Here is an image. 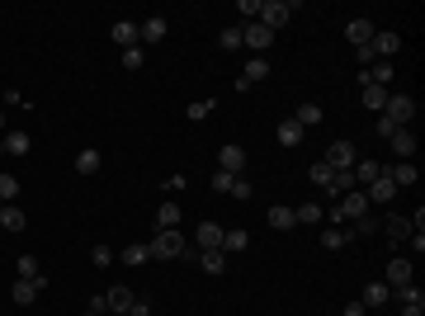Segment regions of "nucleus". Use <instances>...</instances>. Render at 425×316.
<instances>
[{
  "label": "nucleus",
  "instance_id": "obj_25",
  "mask_svg": "<svg viewBox=\"0 0 425 316\" xmlns=\"http://www.w3.org/2000/svg\"><path fill=\"white\" fill-rule=\"evenodd\" d=\"M416 175H421V170H416V165H406V160H401V165H388V180H392L397 189L416 185Z\"/></svg>",
  "mask_w": 425,
  "mask_h": 316
},
{
  "label": "nucleus",
  "instance_id": "obj_7",
  "mask_svg": "<svg viewBox=\"0 0 425 316\" xmlns=\"http://www.w3.org/2000/svg\"><path fill=\"white\" fill-rule=\"evenodd\" d=\"M165 33H170V19H165V15H152V19H142V24H137V43H142V48H152V43L165 38Z\"/></svg>",
  "mask_w": 425,
  "mask_h": 316
},
{
  "label": "nucleus",
  "instance_id": "obj_34",
  "mask_svg": "<svg viewBox=\"0 0 425 316\" xmlns=\"http://www.w3.org/2000/svg\"><path fill=\"white\" fill-rule=\"evenodd\" d=\"M95 170H100V151H95V147H85V151L76 156V175H95Z\"/></svg>",
  "mask_w": 425,
  "mask_h": 316
},
{
  "label": "nucleus",
  "instance_id": "obj_10",
  "mask_svg": "<svg viewBox=\"0 0 425 316\" xmlns=\"http://www.w3.org/2000/svg\"><path fill=\"white\" fill-rule=\"evenodd\" d=\"M194 245L199 250H222V227L217 222H199L194 227Z\"/></svg>",
  "mask_w": 425,
  "mask_h": 316
},
{
  "label": "nucleus",
  "instance_id": "obj_33",
  "mask_svg": "<svg viewBox=\"0 0 425 316\" xmlns=\"http://www.w3.org/2000/svg\"><path fill=\"white\" fill-rule=\"evenodd\" d=\"M383 232H388V236H392V241H406V236H411V222H406V217H397V212H392V217L383 222Z\"/></svg>",
  "mask_w": 425,
  "mask_h": 316
},
{
  "label": "nucleus",
  "instance_id": "obj_13",
  "mask_svg": "<svg viewBox=\"0 0 425 316\" xmlns=\"http://www.w3.org/2000/svg\"><path fill=\"white\" fill-rule=\"evenodd\" d=\"M369 48H373V62H392V53L401 48V38L392 33V28H388V33H373V43H369Z\"/></svg>",
  "mask_w": 425,
  "mask_h": 316
},
{
  "label": "nucleus",
  "instance_id": "obj_42",
  "mask_svg": "<svg viewBox=\"0 0 425 316\" xmlns=\"http://www.w3.org/2000/svg\"><path fill=\"white\" fill-rule=\"evenodd\" d=\"M373 232H378V222H373L369 212H364V217H354V227H350V236H373Z\"/></svg>",
  "mask_w": 425,
  "mask_h": 316
},
{
  "label": "nucleus",
  "instance_id": "obj_23",
  "mask_svg": "<svg viewBox=\"0 0 425 316\" xmlns=\"http://www.w3.org/2000/svg\"><path fill=\"white\" fill-rule=\"evenodd\" d=\"M388 95H392V90H383V85H364V95H359V100H364V109H369V113H383Z\"/></svg>",
  "mask_w": 425,
  "mask_h": 316
},
{
  "label": "nucleus",
  "instance_id": "obj_29",
  "mask_svg": "<svg viewBox=\"0 0 425 316\" xmlns=\"http://www.w3.org/2000/svg\"><path fill=\"white\" fill-rule=\"evenodd\" d=\"M5 156H28V132H5Z\"/></svg>",
  "mask_w": 425,
  "mask_h": 316
},
{
  "label": "nucleus",
  "instance_id": "obj_27",
  "mask_svg": "<svg viewBox=\"0 0 425 316\" xmlns=\"http://www.w3.org/2000/svg\"><path fill=\"white\" fill-rule=\"evenodd\" d=\"M298 142H302V123H298V118H284V123H279V147H298Z\"/></svg>",
  "mask_w": 425,
  "mask_h": 316
},
{
  "label": "nucleus",
  "instance_id": "obj_35",
  "mask_svg": "<svg viewBox=\"0 0 425 316\" xmlns=\"http://www.w3.org/2000/svg\"><path fill=\"white\" fill-rule=\"evenodd\" d=\"M246 245H251V232H241V227L222 232V250H246Z\"/></svg>",
  "mask_w": 425,
  "mask_h": 316
},
{
  "label": "nucleus",
  "instance_id": "obj_51",
  "mask_svg": "<svg viewBox=\"0 0 425 316\" xmlns=\"http://www.w3.org/2000/svg\"><path fill=\"white\" fill-rule=\"evenodd\" d=\"M85 316H105V312H90V307H85Z\"/></svg>",
  "mask_w": 425,
  "mask_h": 316
},
{
  "label": "nucleus",
  "instance_id": "obj_8",
  "mask_svg": "<svg viewBox=\"0 0 425 316\" xmlns=\"http://www.w3.org/2000/svg\"><path fill=\"white\" fill-rule=\"evenodd\" d=\"M217 170H227V175H241V170H246V147L227 142V147L217 151Z\"/></svg>",
  "mask_w": 425,
  "mask_h": 316
},
{
  "label": "nucleus",
  "instance_id": "obj_32",
  "mask_svg": "<svg viewBox=\"0 0 425 316\" xmlns=\"http://www.w3.org/2000/svg\"><path fill=\"white\" fill-rule=\"evenodd\" d=\"M199 264H204L208 274H222V269H227V250H199Z\"/></svg>",
  "mask_w": 425,
  "mask_h": 316
},
{
  "label": "nucleus",
  "instance_id": "obj_17",
  "mask_svg": "<svg viewBox=\"0 0 425 316\" xmlns=\"http://www.w3.org/2000/svg\"><path fill=\"white\" fill-rule=\"evenodd\" d=\"M0 227H5V232H24L28 227L24 208H19V203H0Z\"/></svg>",
  "mask_w": 425,
  "mask_h": 316
},
{
  "label": "nucleus",
  "instance_id": "obj_43",
  "mask_svg": "<svg viewBox=\"0 0 425 316\" xmlns=\"http://www.w3.org/2000/svg\"><path fill=\"white\" fill-rule=\"evenodd\" d=\"M208 113H212V100H194V104H189V123H204Z\"/></svg>",
  "mask_w": 425,
  "mask_h": 316
},
{
  "label": "nucleus",
  "instance_id": "obj_4",
  "mask_svg": "<svg viewBox=\"0 0 425 316\" xmlns=\"http://www.w3.org/2000/svg\"><path fill=\"white\" fill-rule=\"evenodd\" d=\"M383 118H388L392 128H411V118H416V100H411V95H388Z\"/></svg>",
  "mask_w": 425,
  "mask_h": 316
},
{
  "label": "nucleus",
  "instance_id": "obj_6",
  "mask_svg": "<svg viewBox=\"0 0 425 316\" xmlns=\"http://www.w3.org/2000/svg\"><path fill=\"white\" fill-rule=\"evenodd\" d=\"M269 43H274V33H269L265 24H255V19H251V24H241V48H251V53L260 57Z\"/></svg>",
  "mask_w": 425,
  "mask_h": 316
},
{
  "label": "nucleus",
  "instance_id": "obj_30",
  "mask_svg": "<svg viewBox=\"0 0 425 316\" xmlns=\"http://www.w3.org/2000/svg\"><path fill=\"white\" fill-rule=\"evenodd\" d=\"M265 76H269V62H265V57H251V62H246V71H241L246 85H255V80H265Z\"/></svg>",
  "mask_w": 425,
  "mask_h": 316
},
{
  "label": "nucleus",
  "instance_id": "obj_19",
  "mask_svg": "<svg viewBox=\"0 0 425 316\" xmlns=\"http://www.w3.org/2000/svg\"><path fill=\"white\" fill-rule=\"evenodd\" d=\"M105 302H109V312H128L137 297H133V288H123V284H114V288L105 292Z\"/></svg>",
  "mask_w": 425,
  "mask_h": 316
},
{
  "label": "nucleus",
  "instance_id": "obj_3",
  "mask_svg": "<svg viewBox=\"0 0 425 316\" xmlns=\"http://www.w3.org/2000/svg\"><path fill=\"white\" fill-rule=\"evenodd\" d=\"M293 15V0H260V10H255V24H265L269 33L274 28H284Z\"/></svg>",
  "mask_w": 425,
  "mask_h": 316
},
{
  "label": "nucleus",
  "instance_id": "obj_44",
  "mask_svg": "<svg viewBox=\"0 0 425 316\" xmlns=\"http://www.w3.org/2000/svg\"><path fill=\"white\" fill-rule=\"evenodd\" d=\"M15 269H19V279H43V274H38V260H33V255H19V264H15Z\"/></svg>",
  "mask_w": 425,
  "mask_h": 316
},
{
  "label": "nucleus",
  "instance_id": "obj_14",
  "mask_svg": "<svg viewBox=\"0 0 425 316\" xmlns=\"http://www.w3.org/2000/svg\"><path fill=\"white\" fill-rule=\"evenodd\" d=\"M350 175H354V185H359V189H369L378 175H388V165H378V160H354V170H350Z\"/></svg>",
  "mask_w": 425,
  "mask_h": 316
},
{
  "label": "nucleus",
  "instance_id": "obj_48",
  "mask_svg": "<svg viewBox=\"0 0 425 316\" xmlns=\"http://www.w3.org/2000/svg\"><path fill=\"white\" fill-rule=\"evenodd\" d=\"M128 316H152V302H142V297H137L133 307H128Z\"/></svg>",
  "mask_w": 425,
  "mask_h": 316
},
{
  "label": "nucleus",
  "instance_id": "obj_22",
  "mask_svg": "<svg viewBox=\"0 0 425 316\" xmlns=\"http://www.w3.org/2000/svg\"><path fill=\"white\" fill-rule=\"evenodd\" d=\"M114 43H118V48H137V24L133 19H114Z\"/></svg>",
  "mask_w": 425,
  "mask_h": 316
},
{
  "label": "nucleus",
  "instance_id": "obj_16",
  "mask_svg": "<svg viewBox=\"0 0 425 316\" xmlns=\"http://www.w3.org/2000/svg\"><path fill=\"white\" fill-rule=\"evenodd\" d=\"M388 297H392V288L373 279L369 288H364V297H359V302H364V312H378V307H388Z\"/></svg>",
  "mask_w": 425,
  "mask_h": 316
},
{
  "label": "nucleus",
  "instance_id": "obj_18",
  "mask_svg": "<svg viewBox=\"0 0 425 316\" xmlns=\"http://www.w3.org/2000/svg\"><path fill=\"white\" fill-rule=\"evenodd\" d=\"M43 284H48V279H19V284H15V292H10V297H15L19 307H28V302H33V297L43 292Z\"/></svg>",
  "mask_w": 425,
  "mask_h": 316
},
{
  "label": "nucleus",
  "instance_id": "obj_52",
  "mask_svg": "<svg viewBox=\"0 0 425 316\" xmlns=\"http://www.w3.org/2000/svg\"><path fill=\"white\" fill-rule=\"evenodd\" d=\"M0 156H5V137H0Z\"/></svg>",
  "mask_w": 425,
  "mask_h": 316
},
{
  "label": "nucleus",
  "instance_id": "obj_49",
  "mask_svg": "<svg viewBox=\"0 0 425 316\" xmlns=\"http://www.w3.org/2000/svg\"><path fill=\"white\" fill-rule=\"evenodd\" d=\"M341 316H369V312H364V302H345V312H341Z\"/></svg>",
  "mask_w": 425,
  "mask_h": 316
},
{
  "label": "nucleus",
  "instance_id": "obj_50",
  "mask_svg": "<svg viewBox=\"0 0 425 316\" xmlns=\"http://www.w3.org/2000/svg\"><path fill=\"white\" fill-rule=\"evenodd\" d=\"M401 316H425V307H401Z\"/></svg>",
  "mask_w": 425,
  "mask_h": 316
},
{
  "label": "nucleus",
  "instance_id": "obj_15",
  "mask_svg": "<svg viewBox=\"0 0 425 316\" xmlns=\"http://www.w3.org/2000/svg\"><path fill=\"white\" fill-rule=\"evenodd\" d=\"M364 198H369V203H392V198H397V185H392L388 175H378V180L364 189Z\"/></svg>",
  "mask_w": 425,
  "mask_h": 316
},
{
  "label": "nucleus",
  "instance_id": "obj_40",
  "mask_svg": "<svg viewBox=\"0 0 425 316\" xmlns=\"http://www.w3.org/2000/svg\"><path fill=\"white\" fill-rule=\"evenodd\" d=\"M217 43H222L227 53H237V48H241V24H227V28H222V38H217Z\"/></svg>",
  "mask_w": 425,
  "mask_h": 316
},
{
  "label": "nucleus",
  "instance_id": "obj_21",
  "mask_svg": "<svg viewBox=\"0 0 425 316\" xmlns=\"http://www.w3.org/2000/svg\"><path fill=\"white\" fill-rule=\"evenodd\" d=\"M118 260L128 264V269H137V264L152 260V245H147V241H133V245H123V255H118Z\"/></svg>",
  "mask_w": 425,
  "mask_h": 316
},
{
  "label": "nucleus",
  "instance_id": "obj_46",
  "mask_svg": "<svg viewBox=\"0 0 425 316\" xmlns=\"http://www.w3.org/2000/svg\"><path fill=\"white\" fill-rule=\"evenodd\" d=\"M251 194H255V189H251V180H246V175H237V180H232V198H241V203H246Z\"/></svg>",
  "mask_w": 425,
  "mask_h": 316
},
{
  "label": "nucleus",
  "instance_id": "obj_39",
  "mask_svg": "<svg viewBox=\"0 0 425 316\" xmlns=\"http://www.w3.org/2000/svg\"><path fill=\"white\" fill-rule=\"evenodd\" d=\"M331 175H336V170H331L326 160H317V165L307 170V180H312V185H317V189H326V185H331Z\"/></svg>",
  "mask_w": 425,
  "mask_h": 316
},
{
  "label": "nucleus",
  "instance_id": "obj_41",
  "mask_svg": "<svg viewBox=\"0 0 425 316\" xmlns=\"http://www.w3.org/2000/svg\"><path fill=\"white\" fill-rule=\"evenodd\" d=\"M142 62H147V48H142V43H137V48H123V66H128V71H137Z\"/></svg>",
  "mask_w": 425,
  "mask_h": 316
},
{
  "label": "nucleus",
  "instance_id": "obj_28",
  "mask_svg": "<svg viewBox=\"0 0 425 316\" xmlns=\"http://www.w3.org/2000/svg\"><path fill=\"white\" fill-rule=\"evenodd\" d=\"M392 297H397L401 307H425V292L416 288V284H401V288H392Z\"/></svg>",
  "mask_w": 425,
  "mask_h": 316
},
{
  "label": "nucleus",
  "instance_id": "obj_12",
  "mask_svg": "<svg viewBox=\"0 0 425 316\" xmlns=\"http://www.w3.org/2000/svg\"><path fill=\"white\" fill-rule=\"evenodd\" d=\"M388 147H392V156H397V160H411V156H416V132L397 128L392 137H388Z\"/></svg>",
  "mask_w": 425,
  "mask_h": 316
},
{
  "label": "nucleus",
  "instance_id": "obj_1",
  "mask_svg": "<svg viewBox=\"0 0 425 316\" xmlns=\"http://www.w3.org/2000/svg\"><path fill=\"white\" fill-rule=\"evenodd\" d=\"M364 212H369V198H364V189H350V194H341V198L326 208V217H331L336 227H345V222L364 217Z\"/></svg>",
  "mask_w": 425,
  "mask_h": 316
},
{
  "label": "nucleus",
  "instance_id": "obj_2",
  "mask_svg": "<svg viewBox=\"0 0 425 316\" xmlns=\"http://www.w3.org/2000/svg\"><path fill=\"white\" fill-rule=\"evenodd\" d=\"M147 245H152V260H180V255L189 250V236L180 232V227H170V232H156Z\"/></svg>",
  "mask_w": 425,
  "mask_h": 316
},
{
  "label": "nucleus",
  "instance_id": "obj_53",
  "mask_svg": "<svg viewBox=\"0 0 425 316\" xmlns=\"http://www.w3.org/2000/svg\"><path fill=\"white\" fill-rule=\"evenodd\" d=\"M114 316H128V312H114Z\"/></svg>",
  "mask_w": 425,
  "mask_h": 316
},
{
  "label": "nucleus",
  "instance_id": "obj_5",
  "mask_svg": "<svg viewBox=\"0 0 425 316\" xmlns=\"http://www.w3.org/2000/svg\"><path fill=\"white\" fill-rule=\"evenodd\" d=\"M326 165H331V170H354V142H345V137H341V142H331V147H326Z\"/></svg>",
  "mask_w": 425,
  "mask_h": 316
},
{
  "label": "nucleus",
  "instance_id": "obj_11",
  "mask_svg": "<svg viewBox=\"0 0 425 316\" xmlns=\"http://www.w3.org/2000/svg\"><path fill=\"white\" fill-rule=\"evenodd\" d=\"M383 279H388V288H401V284H411L416 279V269H411V260H388V269H383Z\"/></svg>",
  "mask_w": 425,
  "mask_h": 316
},
{
  "label": "nucleus",
  "instance_id": "obj_37",
  "mask_svg": "<svg viewBox=\"0 0 425 316\" xmlns=\"http://www.w3.org/2000/svg\"><path fill=\"white\" fill-rule=\"evenodd\" d=\"M293 118L302 123V132H307V128H317V123H321V104H302L298 113H293Z\"/></svg>",
  "mask_w": 425,
  "mask_h": 316
},
{
  "label": "nucleus",
  "instance_id": "obj_47",
  "mask_svg": "<svg viewBox=\"0 0 425 316\" xmlns=\"http://www.w3.org/2000/svg\"><path fill=\"white\" fill-rule=\"evenodd\" d=\"M90 260L100 264V269H109V264H114V250H109V245H95V250H90Z\"/></svg>",
  "mask_w": 425,
  "mask_h": 316
},
{
  "label": "nucleus",
  "instance_id": "obj_38",
  "mask_svg": "<svg viewBox=\"0 0 425 316\" xmlns=\"http://www.w3.org/2000/svg\"><path fill=\"white\" fill-rule=\"evenodd\" d=\"M369 80L388 90V85H392V62H378V66H369Z\"/></svg>",
  "mask_w": 425,
  "mask_h": 316
},
{
  "label": "nucleus",
  "instance_id": "obj_9",
  "mask_svg": "<svg viewBox=\"0 0 425 316\" xmlns=\"http://www.w3.org/2000/svg\"><path fill=\"white\" fill-rule=\"evenodd\" d=\"M373 33H378L373 19H350V24H345V38H350V48H354V53H359V48H369Z\"/></svg>",
  "mask_w": 425,
  "mask_h": 316
},
{
  "label": "nucleus",
  "instance_id": "obj_45",
  "mask_svg": "<svg viewBox=\"0 0 425 316\" xmlns=\"http://www.w3.org/2000/svg\"><path fill=\"white\" fill-rule=\"evenodd\" d=\"M232 180H237V175H227V170H212V194H232Z\"/></svg>",
  "mask_w": 425,
  "mask_h": 316
},
{
  "label": "nucleus",
  "instance_id": "obj_31",
  "mask_svg": "<svg viewBox=\"0 0 425 316\" xmlns=\"http://www.w3.org/2000/svg\"><path fill=\"white\" fill-rule=\"evenodd\" d=\"M293 217H298L302 227H312V222H321V217H326V208H321V203H298V208H293Z\"/></svg>",
  "mask_w": 425,
  "mask_h": 316
},
{
  "label": "nucleus",
  "instance_id": "obj_36",
  "mask_svg": "<svg viewBox=\"0 0 425 316\" xmlns=\"http://www.w3.org/2000/svg\"><path fill=\"white\" fill-rule=\"evenodd\" d=\"M19 198V175H5L0 170V203H15Z\"/></svg>",
  "mask_w": 425,
  "mask_h": 316
},
{
  "label": "nucleus",
  "instance_id": "obj_26",
  "mask_svg": "<svg viewBox=\"0 0 425 316\" xmlns=\"http://www.w3.org/2000/svg\"><path fill=\"white\" fill-rule=\"evenodd\" d=\"M170 227H180V203H161L156 208V232H170Z\"/></svg>",
  "mask_w": 425,
  "mask_h": 316
},
{
  "label": "nucleus",
  "instance_id": "obj_20",
  "mask_svg": "<svg viewBox=\"0 0 425 316\" xmlns=\"http://www.w3.org/2000/svg\"><path fill=\"white\" fill-rule=\"evenodd\" d=\"M265 217H269V227H274V232H293V227H298L293 208H284V203H274V208H269Z\"/></svg>",
  "mask_w": 425,
  "mask_h": 316
},
{
  "label": "nucleus",
  "instance_id": "obj_24",
  "mask_svg": "<svg viewBox=\"0 0 425 316\" xmlns=\"http://www.w3.org/2000/svg\"><path fill=\"white\" fill-rule=\"evenodd\" d=\"M350 227H326V232H321V245H326V250H345L350 245Z\"/></svg>",
  "mask_w": 425,
  "mask_h": 316
}]
</instances>
